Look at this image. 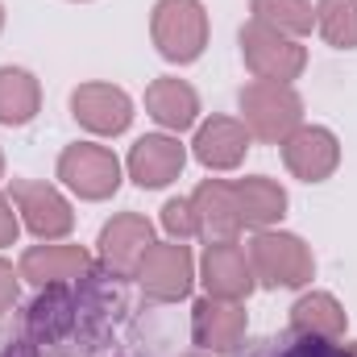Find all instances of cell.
<instances>
[{
    "mask_svg": "<svg viewBox=\"0 0 357 357\" xmlns=\"http://www.w3.org/2000/svg\"><path fill=\"white\" fill-rule=\"evenodd\" d=\"M303 121V100L291 84H270L254 79L241 88V125L250 129V137L262 142H287Z\"/></svg>",
    "mask_w": 357,
    "mask_h": 357,
    "instance_id": "6da1fadb",
    "label": "cell"
},
{
    "mask_svg": "<svg viewBox=\"0 0 357 357\" xmlns=\"http://www.w3.org/2000/svg\"><path fill=\"white\" fill-rule=\"evenodd\" d=\"M150 33L167 63H195L208 46V8L199 0H158Z\"/></svg>",
    "mask_w": 357,
    "mask_h": 357,
    "instance_id": "7a4b0ae2",
    "label": "cell"
},
{
    "mask_svg": "<svg viewBox=\"0 0 357 357\" xmlns=\"http://www.w3.org/2000/svg\"><path fill=\"white\" fill-rule=\"evenodd\" d=\"M254 278L262 287H303L316 274V258L303 245V237L295 233H278V229H262L254 233V241L245 245Z\"/></svg>",
    "mask_w": 357,
    "mask_h": 357,
    "instance_id": "3957f363",
    "label": "cell"
},
{
    "mask_svg": "<svg viewBox=\"0 0 357 357\" xmlns=\"http://www.w3.org/2000/svg\"><path fill=\"white\" fill-rule=\"evenodd\" d=\"M241 59L254 71V79H270V84H291L307 67V50L295 38L270 29L254 17L250 25H241Z\"/></svg>",
    "mask_w": 357,
    "mask_h": 357,
    "instance_id": "277c9868",
    "label": "cell"
},
{
    "mask_svg": "<svg viewBox=\"0 0 357 357\" xmlns=\"http://www.w3.org/2000/svg\"><path fill=\"white\" fill-rule=\"evenodd\" d=\"M8 199L21 212V225L38 237V241H63L75 229V212L63 199L59 187L50 183H33V178H13L8 183Z\"/></svg>",
    "mask_w": 357,
    "mask_h": 357,
    "instance_id": "5b68a950",
    "label": "cell"
},
{
    "mask_svg": "<svg viewBox=\"0 0 357 357\" xmlns=\"http://www.w3.org/2000/svg\"><path fill=\"white\" fill-rule=\"evenodd\" d=\"M59 178L79 195V199H108L121 187V162L108 146L75 142L59 154Z\"/></svg>",
    "mask_w": 357,
    "mask_h": 357,
    "instance_id": "8992f818",
    "label": "cell"
},
{
    "mask_svg": "<svg viewBox=\"0 0 357 357\" xmlns=\"http://www.w3.org/2000/svg\"><path fill=\"white\" fill-rule=\"evenodd\" d=\"M137 287L146 291V299L154 303H175L191 291V278H195V266H191V250L183 241H167V245H150L146 258L133 270Z\"/></svg>",
    "mask_w": 357,
    "mask_h": 357,
    "instance_id": "52a82bcc",
    "label": "cell"
},
{
    "mask_svg": "<svg viewBox=\"0 0 357 357\" xmlns=\"http://www.w3.org/2000/svg\"><path fill=\"white\" fill-rule=\"evenodd\" d=\"M282 162L287 171L303 183H324L341 162V142L333 129L324 125H299L287 142H282Z\"/></svg>",
    "mask_w": 357,
    "mask_h": 357,
    "instance_id": "ba28073f",
    "label": "cell"
},
{
    "mask_svg": "<svg viewBox=\"0 0 357 357\" xmlns=\"http://www.w3.org/2000/svg\"><path fill=\"white\" fill-rule=\"evenodd\" d=\"M71 116L100 137H116L133 121V100L112 84H79L71 91Z\"/></svg>",
    "mask_w": 357,
    "mask_h": 357,
    "instance_id": "9c48e42d",
    "label": "cell"
},
{
    "mask_svg": "<svg viewBox=\"0 0 357 357\" xmlns=\"http://www.w3.org/2000/svg\"><path fill=\"white\" fill-rule=\"evenodd\" d=\"M150 245H154V229L137 212H121L100 229V262L121 278H133V270L146 258Z\"/></svg>",
    "mask_w": 357,
    "mask_h": 357,
    "instance_id": "30bf717a",
    "label": "cell"
},
{
    "mask_svg": "<svg viewBox=\"0 0 357 357\" xmlns=\"http://www.w3.org/2000/svg\"><path fill=\"white\" fill-rule=\"evenodd\" d=\"M254 266H250V254L245 245L233 241H208L204 250V287L212 299H229V303H241L250 291H254Z\"/></svg>",
    "mask_w": 357,
    "mask_h": 357,
    "instance_id": "8fae6325",
    "label": "cell"
},
{
    "mask_svg": "<svg viewBox=\"0 0 357 357\" xmlns=\"http://www.w3.org/2000/svg\"><path fill=\"white\" fill-rule=\"evenodd\" d=\"M183 162H187V150H183L178 137H171V133H146V137L133 142L125 167H129V178L137 187L158 191V187H167V183H175L183 175Z\"/></svg>",
    "mask_w": 357,
    "mask_h": 357,
    "instance_id": "7c38bea8",
    "label": "cell"
},
{
    "mask_svg": "<svg viewBox=\"0 0 357 357\" xmlns=\"http://www.w3.org/2000/svg\"><path fill=\"white\" fill-rule=\"evenodd\" d=\"M191 337L208 354H233L245 345V307L229 299H199L191 307Z\"/></svg>",
    "mask_w": 357,
    "mask_h": 357,
    "instance_id": "4fadbf2b",
    "label": "cell"
},
{
    "mask_svg": "<svg viewBox=\"0 0 357 357\" xmlns=\"http://www.w3.org/2000/svg\"><path fill=\"white\" fill-rule=\"evenodd\" d=\"M17 270H21V278H29L42 291V287H59V282H79L91 270V258L79 245H50L46 241V245L25 250Z\"/></svg>",
    "mask_w": 357,
    "mask_h": 357,
    "instance_id": "5bb4252c",
    "label": "cell"
},
{
    "mask_svg": "<svg viewBox=\"0 0 357 357\" xmlns=\"http://www.w3.org/2000/svg\"><path fill=\"white\" fill-rule=\"evenodd\" d=\"M191 150L208 171H233V167H241V158L250 150V129L233 116H212L195 129Z\"/></svg>",
    "mask_w": 357,
    "mask_h": 357,
    "instance_id": "9a60e30c",
    "label": "cell"
},
{
    "mask_svg": "<svg viewBox=\"0 0 357 357\" xmlns=\"http://www.w3.org/2000/svg\"><path fill=\"white\" fill-rule=\"evenodd\" d=\"M195 212H199V237L208 241H233L241 233V216H237V195L233 183L225 178H204L191 195Z\"/></svg>",
    "mask_w": 357,
    "mask_h": 357,
    "instance_id": "2e32d148",
    "label": "cell"
},
{
    "mask_svg": "<svg viewBox=\"0 0 357 357\" xmlns=\"http://www.w3.org/2000/svg\"><path fill=\"white\" fill-rule=\"evenodd\" d=\"M146 112H150L162 129L183 133V129H191V125L199 121V96H195V88H191L187 79L162 75V79H154V84L146 88Z\"/></svg>",
    "mask_w": 357,
    "mask_h": 357,
    "instance_id": "e0dca14e",
    "label": "cell"
},
{
    "mask_svg": "<svg viewBox=\"0 0 357 357\" xmlns=\"http://www.w3.org/2000/svg\"><path fill=\"white\" fill-rule=\"evenodd\" d=\"M233 195H237L241 229H254V233L270 229L287 212V191L266 175H250V178H241V183H233Z\"/></svg>",
    "mask_w": 357,
    "mask_h": 357,
    "instance_id": "ac0fdd59",
    "label": "cell"
},
{
    "mask_svg": "<svg viewBox=\"0 0 357 357\" xmlns=\"http://www.w3.org/2000/svg\"><path fill=\"white\" fill-rule=\"evenodd\" d=\"M233 357H354V345L328 341V337H303V333H282V337H262L250 341Z\"/></svg>",
    "mask_w": 357,
    "mask_h": 357,
    "instance_id": "d6986e66",
    "label": "cell"
},
{
    "mask_svg": "<svg viewBox=\"0 0 357 357\" xmlns=\"http://www.w3.org/2000/svg\"><path fill=\"white\" fill-rule=\"evenodd\" d=\"M291 333L341 341V337H345V307H341L328 291H312V295H303V299L291 307Z\"/></svg>",
    "mask_w": 357,
    "mask_h": 357,
    "instance_id": "ffe728a7",
    "label": "cell"
},
{
    "mask_svg": "<svg viewBox=\"0 0 357 357\" xmlns=\"http://www.w3.org/2000/svg\"><path fill=\"white\" fill-rule=\"evenodd\" d=\"M42 108V88L21 67H0V125H29Z\"/></svg>",
    "mask_w": 357,
    "mask_h": 357,
    "instance_id": "44dd1931",
    "label": "cell"
},
{
    "mask_svg": "<svg viewBox=\"0 0 357 357\" xmlns=\"http://www.w3.org/2000/svg\"><path fill=\"white\" fill-rule=\"evenodd\" d=\"M250 13L254 21H262L287 38H303L316 29V8L307 0H250Z\"/></svg>",
    "mask_w": 357,
    "mask_h": 357,
    "instance_id": "7402d4cb",
    "label": "cell"
},
{
    "mask_svg": "<svg viewBox=\"0 0 357 357\" xmlns=\"http://www.w3.org/2000/svg\"><path fill=\"white\" fill-rule=\"evenodd\" d=\"M316 29L328 46L357 50V0H320L316 4Z\"/></svg>",
    "mask_w": 357,
    "mask_h": 357,
    "instance_id": "603a6c76",
    "label": "cell"
},
{
    "mask_svg": "<svg viewBox=\"0 0 357 357\" xmlns=\"http://www.w3.org/2000/svg\"><path fill=\"white\" fill-rule=\"evenodd\" d=\"M162 229H167L175 241L199 237V212H195L191 195H187V199H167V208H162Z\"/></svg>",
    "mask_w": 357,
    "mask_h": 357,
    "instance_id": "cb8c5ba5",
    "label": "cell"
},
{
    "mask_svg": "<svg viewBox=\"0 0 357 357\" xmlns=\"http://www.w3.org/2000/svg\"><path fill=\"white\" fill-rule=\"evenodd\" d=\"M17 278H21V270H13L4 258H0V316L17 307V291H21V282H17Z\"/></svg>",
    "mask_w": 357,
    "mask_h": 357,
    "instance_id": "d4e9b609",
    "label": "cell"
},
{
    "mask_svg": "<svg viewBox=\"0 0 357 357\" xmlns=\"http://www.w3.org/2000/svg\"><path fill=\"white\" fill-rule=\"evenodd\" d=\"M17 233H21L17 204H13L8 195H0V250H4V245H13V241H17Z\"/></svg>",
    "mask_w": 357,
    "mask_h": 357,
    "instance_id": "484cf974",
    "label": "cell"
},
{
    "mask_svg": "<svg viewBox=\"0 0 357 357\" xmlns=\"http://www.w3.org/2000/svg\"><path fill=\"white\" fill-rule=\"evenodd\" d=\"M0 357H46V354H42V345H33L25 333H17V337H8V341L0 345Z\"/></svg>",
    "mask_w": 357,
    "mask_h": 357,
    "instance_id": "4316f807",
    "label": "cell"
},
{
    "mask_svg": "<svg viewBox=\"0 0 357 357\" xmlns=\"http://www.w3.org/2000/svg\"><path fill=\"white\" fill-rule=\"evenodd\" d=\"M0 29H4V8H0Z\"/></svg>",
    "mask_w": 357,
    "mask_h": 357,
    "instance_id": "83f0119b",
    "label": "cell"
},
{
    "mask_svg": "<svg viewBox=\"0 0 357 357\" xmlns=\"http://www.w3.org/2000/svg\"><path fill=\"white\" fill-rule=\"evenodd\" d=\"M0 171H4V158H0Z\"/></svg>",
    "mask_w": 357,
    "mask_h": 357,
    "instance_id": "f1b7e54d",
    "label": "cell"
},
{
    "mask_svg": "<svg viewBox=\"0 0 357 357\" xmlns=\"http://www.w3.org/2000/svg\"><path fill=\"white\" fill-rule=\"evenodd\" d=\"M354 357H357V345H354Z\"/></svg>",
    "mask_w": 357,
    "mask_h": 357,
    "instance_id": "f546056e",
    "label": "cell"
}]
</instances>
